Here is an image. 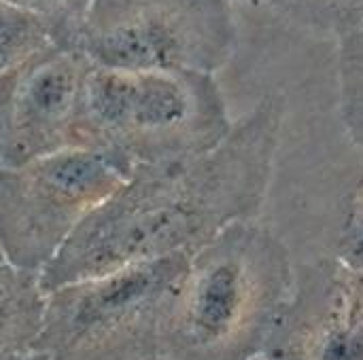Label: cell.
I'll list each match as a JSON object with an SVG mask.
<instances>
[{
    "instance_id": "1",
    "label": "cell",
    "mask_w": 363,
    "mask_h": 360,
    "mask_svg": "<svg viewBox=\"0 0 363 360\" xmlns=\"http://www.w3.org/2000/svg\"><path fill=\"white\" fill-rule=\"evenodd\" d=\"M285 110V95L270 91L211 151L174 163L134 166L40 272L43 291L132 263L194 255L225 227L262 219Z\"/></svg>"
},
{
    "instance_id": "2",
    "label": "cell",
    "mask_w": 363,
    "mask_h": 360,
    "mask_svg": "<svg viewBox=\"0 0 363 360\" xmlns=\"http://www.w3.org/2000/svg\"><path fill=\"white\" fill-rule=\"evenodd\" d=\"M294 278V252L272 227L259 219L225 227L189 257L160 356H262L289 301Z\"/></svg>"
},
{
    "instance_id": "3",
    "label": "cell",
    "mask_w": 363,
    "mask_h": 360,
    "mask_svg": "<svg viewBox=\"0 0 363 360\" xmlns=\"http://www.w3.org/2000/svg\"><path fill=\"white\" fill-rule=\"evenodd\" d=\"M232 117L215 74L91 66L85 83V146L132 168L174 163L217 146Z\"/></svg>"
},
{
    "instance_id": "4",
    "label": "cell",
    "mask_w": 363,
    "mask_h": 360,
    "mask_svg": "<svg viewBox=\"0 0 363 360\" xmlns=\"http://www.w3.org/2000/svg\"><path fill=\"white\" fill-rule=\"evenodd\" d=\"M191 255L132 263L47 293L34 350L53 360H147L164 331Z\"/></svg>"
},
{
    "instance_id": "5",
    "label": "cell",
    "mask_w": 363,
    "mask_h": 360,
    "mask_svg": "<svg viewBox=\"0 0 363 360\" xmlns=\"http://www.w3.org/2000/svg\"><path fill=\"white\" fill-rule=\"evenodd\" d=\"M132 172L115 153L70 149L23 166H0V252L40 274L79 223Z\"/></svg>"
},
{
    "instance_id": "6",
    "label": "cell",
    "mask_w": 363,
    "mask_h": 360,
    "mask_svg": "<svg viewBox=\"0 0 363 360\" xmlns=\"http://www.w3.org/2000/svg\"><path fill=\"white\" fill-rule=\"evenodd\" d=\"M79 49L104 68L217 74L236 49L232 0H94Z\"/></svg>"
},
{
    "instance_id": "7",
    "label": "cell",
    "mask_w": 363,
    "mask_h": 360,
    "mask_svg": "<svg viewBox=\"0 0 363 360\" xmlns=\"http://www.w3.org/2000/svg\"><path fill=\"white\" fill-rule=\"evenodd\" d=\"M91 66L81 49L51 42L0 74V166L87 149L83 117Z\"/></svg>"
},
{
    "instance_id": "8",
    "label": "cell",
    "mask_w": 363,
    "mask_h": 360,
    "mask_svg": "<svg viewBox=\"0 0 363 360\" xmlns=\"http://www.w3.org/2000/svg\"><path fill=\"white\" fill-rule=\"evenodd\" d=\"M266 360H363V274L334 257L296 261Z\"/></svg>"
},
{
    "instance_id": "9",
    "label": "cell",
    "mask_w": 363,
    "mask_h": 360,
    "mask_svg": "<svg viewBox=\"0 0 363 360\" xmlns=\"http://www.w3.org/2000/svg\"><path fill=\"white\" fill-rule=\"evenodd\" d=\"M40 274L0 259V360L32 352L45 316Z\"/></svg>"
},
{
    "instance_id": "10",
    "label": "cell",
    "mask_w": 363,
    "mask_h": 360,
    "mask_svg": "<svg viewBox=\"0 0 363 360\" xmlns=\"http://www.w3.org/2000/svg\"><path fill=\"white\" fill-rule=\"evenodd\" d=\"M340 119L351 142L363 153V21L336 36Z\"/></svg>"
},
{
    "instance_id": "11",
    "label": "cell",
    "mask_w": 363,
    "mask_h": 360,
    "mask_svg": "<svg viewBox=\"0 0 363 360\" xmlns=\"http://www.w3.org/2000/svg\"><path fill=\"white\" fill-rule=\"evenodd\" d=\"M281 17L317 34L338 36L363 21V0H262Z\"/></svg>"
},
{
    "instance_id": "12",
    "label": "cell",
    "mask_w": 363,
    "mask_h": 360,
    "mask_svg": "<svg viewBox=\"0 0 363 360\" xmlns=\"http://www.w3.org/2000/svg\"><path fill=\"white\" fill-rule=\"evenodd\" d=\"M49 45L51 38L38 19L0 0V74L17 68Z\"/></svg>"
},
{
    "instance_id": "13",
    "label": "cell",
    "mask_w": 363,
    "mask_h": 360,
    "mask_svg": "<svg viewBox=\"0 0 363 360\" xmlns=\"http://www.w3.org/2000/svg\"><path fill=\"white\" fill-rule=\"evenodd\" d=\"M6 2L38 19L53 45L79 49L83 25L94 0H6Z\"/></svg>"
},
{
    "instance_id": "14",
    "label": "cell",
    "mask_w": 363,
    "mask_h": 360,
    "mask_svg": "<svg viewBox=\"0 0 363 360\" xmlns=\"http://www.w3.org/2000/svg\"><path fill=\"white\" fill-rule=\"evenodd\" d=\"M328 257H334L349 269L363 274V176L349 197Z\"/></svg>"
},
{
    "instance_id": "15",
    "label": "cell",
    "mask_w": 363,
    "mask_h": 360,
    "mask_svg": "<svg viewBox=\"0 0 363 360\" xmlns=\"http://www.w3.org/2000/svg\"><path fill=\"white\" fill-rule=\"evenodd\" d=\"M9 360H53L49 354L40 352V350H32V352H26V354H19V356H13Z\"/></svg>"
},
{
    "instance_id": "16",
    "label": "cell",
    "mask_w": 363,
    "mask_h": 360,
    "mask_svg": "<svg viewBox=\"0 0 363 360\" xmlns=\"http://www.w3.org/2000/svg\"><path fill=\"white\" fill-rule=\"evenodd\" d=\"M232 2H262V0H232Z\"/></svg>"
},
{
    "instance_id": "17",
    "label": "cell",
    "mask_w": 363,
    "mask_h": 360,
    "mask_svg": "<svg viewBox=\"0 0 363 360\" xmlns=\"http://www.w3.org/2000/svg\"><path fill=\"white\" fill-rule=\"evenodd\" d=\"M147 360H168V359H164V356H155V359H147Z\"/></svg>"
},
{
    "instance_id": "18",
    "label": "cell",
    "mask_w": 363,
    "mask_h": 360,
    "mask_svg": "<svg viewBox=\"0 0 363 360\" xmlns=\"http://www.w3.org/2000/svg\"><path fill=\"white\" fill-rule=\"evenodd\" d=\"M251 360H266L264 356H257V359H251Z\"/></svg>"
},
{
    "instance_id": "19",
    "label": "cell",
    "mask_w": 363,
    "mask_h": 360,
    "mask_svg": "<svg viewBox=\"0 0 363 360\" xmlns=\"http://www.w3.org/2000/svg\"><path fill=\"white\" fill-rule=\"evenodd\" d=\"M0 259H2V252H0Z\"/></svg>"
}]
</instances>
